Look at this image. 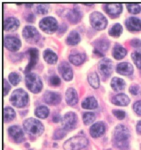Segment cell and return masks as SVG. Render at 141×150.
I'll list each match as a JSON object with an SVG mask.
<instances>
[{
  "label": "cell",
  "mask_w": 141,
  "mask_h": 150,
  "mask_svg": "<svg viewBox=\"0 0 141 150\" xmlns=\"http://www.w3.org/2000/svg\"><path fill=\"white\" fill-rule=\"evenodd\" d=\"M130 136V132L125 125H118L114 128L113 134V143L114 146L119 150H128Z\"/></svg>",
  "instance_id": "obj_1"
},
{
  "label": "cell",
  "mask_w": 141,
  "mask_h": 150,
  "mask_svg": "<svg viewBox=\"0 0 141 150\" xmlns=\"http://www.w3.org/2000/svg\"><path fill=\"white\" fill-rule=\"evenodd\" d=\"M23 126L26 132L34 137L40 136L44 131V126L41 122L32 117L25 120Z\"/></svg>",
  "instance_id": "obj_2"
},
{
  "label": "cell",
  "mask_w": 141,
  "mask_h": 150,
  "mask_svg": "<svg viewBox=\"0 0 141 150\" xmlns=\"http://www.w3.org/2000/svg\"><path fill=\"white\" fill-rule=\"evenodd\" d=\"M10 101L11 104L16 108H21L25 107L28 103V94L23 89H17L11 93Z\"/></svg>",
  "instance_id": "obj_3"
},
{
  "label": "cell",
  "mask_w": 141,
  "mask_h": 150,
  "mask_svg": "<svg viewBox=\"0 0 141 150\" xmlns=\"http://www.w3.org/2000/svg\"><path fill=\"white\" fill-rule=\"evenodd\" d=\"M88 144V140L84 136H75L71 138L64 143L65 150H80L84 148Z\"/></svg>",
  "instance_id": "obj_4"
},
{
  "label": "cell",
  "mask_w": 141,
  "mask_h": 150,
  "mask_svg": "<svg viewBox=\"0 0 141 150\" xmlns=\"http://www.w3.org/2000/svg\"><path fill=\"white\" fill-rule=\"evenodd\" d=\"M25 83L28 89L34 93L40 92L43 88L41 78L38 74L34 73H30L26 75Z\"/></svg>",
  "instance_id": "obj_5"
},
{
  "label": "cell",
  "mask_w": 141,
  "mask_h": 150,
  "mask_svg": "<svg viewBox=\"0 0 141 150\" xmlns=\"http://www.w3.org/2000/svg\"><path fill=\"white\" fill-rule=\"evenodd\" d=\"M92 26L97 30L105 29L108 24V20L103 13L99 11H93L90 16Z\"/></svg>",
  "instance_id": "obj_6"
},
{
  "label": "cell",
  "mask_w": 141,
  "mask_h": 150,
  "mask_svg": "<svg viewBox=\"0 0 141 150\" xmlns=\"http://www.w3.org/2000/svg\"><path fill=\"white\" fill-rule=\"evenodd\" d=\"M39 26L42 30L48 33H53L58 29L57 20L53 16H46L42 18Z\"/></svg>",
  "instance_id": "obj_7"
},
{
  "label": "cell",
  "mask_w": 141,
  "mask_h": 150,
  "mask_svg": "<svg viewBox=\"0 0 141 150\" xmlns=\"http://www.w3.org/2000/svg\"><path fill=\"white\" fill-rule=\"evenodd\" d=\"M61 122L62 128L66 131H70L76 127L78 123V117L74 112H68L62 118Z\"/></svg>",
  "instance_id": "obj_8"
},
{
  "label": "cell",
  "mask_w": 141,
  "mask_h": 150,
  "mask_svg": "<svg viewBox=\"0 0 141 150\" xmlns=\"http://www.w3.org/2000/svg\"><path fill=\"white\" fill-rule=\"evenodd\" d=\"M23 36L29 43H35L38 41L41 34L36 27L32 25H26L22 31Z\"/></svg>",
  "instance_id": "obj_9"
},
{
  "label": "cell",
  "mask_w": 141,
  "mask_h": 150,
  "mask_svg": "<svg viewBox=\"0 0 141 150\" xmlns=\"http://www.w3.org/2000/svg\"><path fill=\"white\" fill-rule=\"evenodd\" d=\"M98 69L100 74L103 76L105 77L110 76L114 70L113 61L109 58H104L101 59L98 64Z\"/></svg>",
  "instance_id": "obj_10"
},
{
  "label": "cell",
  "mask_w": 141,
  "mask_h": 150,
  "mask_svg": "<svg viewBox=\"0 0 141 150\" xmlns=\"http://www.w3.org/2000/svg\"><path fill=\"white\" fill-rule=\"evenodd\" d=\"M5 47L11 51H18L21 46V42L19 39L12 35H7L4 39Z\"/></svg>",
  "instance_id": "obj_11"
},
{
  "label": "cell",
  "mask_w": 141,
  "mask_h": 150,
  "mask_svg": "<svg viewBox=\"0 0 141 150\" xmlns=\"http://www.w3.org/2000/svg\"><path fill=\"white\" fill-rule=\"evenodd\" d=\"M8 135L14 142L19 143L24 139V134L22 128L18 125L10 126L8 129Z\"/></svg>",
  "instance_id": "obj_12"
},
{
  "label": "cell",
  "mask_w": 141,
  "mask_h": 150,
  "mask_svg": "<svg viewBox=\"0 0 141 150\" xmlns=\"http://www.w3.org/2000/svg\"><path fill=\"white\" fill-rule=\"evenodd\" d=\"M58 71L62 77L66 81L72 80L73 77V70L68 62H62L58 67Z\"/></svg>",
  "instance_id": "obj_13"
},
{
  "label": "cell",
  "mask_w": 141,
  "mask_h": 150,
  "mask_svg": "<svg viewBox=\"0 0 141 150\" xmlns=\"http://www.w3.org/2000/svg\"><path fill=\"white\" fill-rule=\"evenodd\" d=\"M29 56V61L25 69V72H29L32 70L38 62L39 56L38 50L36 48H30L28 51Z\"/></svg>",
  "instance_id": "obj_14"
},
{
  "label": "cell",
  "mask_w": 141,
  "mask_h": 150,
  "mask_svg": "<svg viewBox=\"0 0 141 150\" xmlns=\"http://www.w3.org/2000/svg\"><path fill=\"white\" fill-rule=\"evenodd\" d=\"M44 100L46 104L49 105H57L61 101V96L59 93L47 91L44 93Z\"/></svg>",
  "instance_id": "obj_15"
},
{
  "label": "cell",
  "mask_w": 141,
  "mask_h": 150,
  "mask_svg": "<svg viewBox=\"0 0 141 150\" xmlns=\"http://www.w3.org/2000/svg\"><path fill=\"white\" fill-rule=\"evenodd\" d=\"M105 131V125L101 121L92 125L90 128V134L93 138H98L102 135Z\"/></svg>",
  "instance_id": "obj_16"
},
{
  "label": "cell",
  "mask_w": 141,
  "mask_h": 150,
  "mask_svg": "<svg viewBox=\"0 0 141 150\" xmlns=\"http://www.w3.org/2000/svg\"><path fill=\"white\" fill-rule=\"evenodd\" d=\"M20 25V21L18 18L13 16L8 18L3 21L4 29L5 30L14 31Z\"/></svg>",
  "instance_id": "obj_17"
},
{
  "label": "cell",
  "mask_w": 141,
  "mask_h": 150,
  "mask_svg": "<svg viewBox=\"0 0 141 150\" xmlns=\"http://www.w3.org/2000/svg\"><path fill=\"white\" fill-rule=\"evenodd\" d=\"M65 100L70 105H74L78 103L79 101L78 95L76 90L73 88H69L65 93Z\"/></svg>",
  "instance_id": "obj_18"
},
{
  "label": "cell",
  "mask_w": 141,
  "mask_h": 150,
  "mask_svg": "<svg viewBox=\"0 0 141 150\" xmlns=\"http://www.w3.org/2000/svg\"><path fill=\"white\" fill-rule=\"evenodd\" d=\"M122 5L121 3H107L105 4L106 11L112 16H117L122 12Z\"/></svg>",
  "instance_id": "obj_19"
},
{
  "label": "cell",
  "mask_w": 141,
  "mask_h": 150,
  "mask_svg": "<svg viewBox=\"0 0 141 150\" xmlns=\"http://www.w3.org/2000/svg\"><path fill=\"white\" fill-rule=\"evenodd\" d=\"M116 71L123 75H130L134 72V67L132 64L127 62L119 63L116 66Z\"/></svg>",
  "instance_id": "obj_20"
},
{
  "label": "cell",
  "mask_w": 141,
  "mask_h": 150,
  "mask_svg": "<svg viewBox=\"0 0 141 150\" xmlns=\"http://www.w3.org/2000/svg\"><path fill=\"white\" fill-rule=\"evenodd\" d=\"M125 25L129 30L139 31L141 29V20L139 18L131 16L125 21Z\"/></svg>",
  "instance_id": "obj_21"
},
{
  "label": "cell",
  "mask_w": 141,
  "mask_h": 150,
  "mask_svg": "<svg viewBox=\"0 0 141 150\" xmlns=\"http://www.w3.org/2000/svg\"><path fill=\"white\" fill-rule=\"evenodd\" d=\"M113 104L119 106H126L130 102V100L127 95L121 93L114 96L112 99Z\"/></svg>",
  "instance_id": "obj_22"
},
{
  "label": "cell",
  "mask_w": 141,
  "mask_h": 150,
  "mask_svg": "<svg viewBox=\"0 0 141 150\" xmlns=\"http://www.w3.org/2000/svg\"><path fill=\"white\" fill-rule=\"evenodd\" d=\"M82 16V14L79 8H74L69 11L67 13V17L71 23L74 24H76L79 22Z\"/></svg>",
  "instance_id": "obj_23"
},
{
  "label": "cell",
  "mask_w": 141,
  "mask_h": 150,
  "mask_svg": "<svg viewBox=\"0 0 141 150\" xmlns=\"http://www.w3.org/2000/svg\"><path fill=\"white\" fill-rule=\"evenodd\" d=\"M111 86L114 91L119 92L124 89L126 83L122 78L115 77L111 80Z\"/></svg>",
  "instance_id": "obj_24"
},
{
  "label": "cell",
  "mask_w": 141,
  "mask_h": 150,
  "mask_svg": "<svg viewBox=\"0 0 141 150\" xmlns=\"http://www.w3.org/2000/svg\"><path fill=\"white\" fill-rule=\"evenodd\" d=\"M43 57L46 62L49 64H55L58 60V57L56 54L49 49L44 50L43 53Z\"/></svg>",
  "instance_id": "obj_25"
},
{
  "label": "cell",
  "mask_w": 141,
  "mask_h": 150,
  "mask_svg": "<svg viewBox=\"0 0 141 150\" xmlns=\"http://www.w3.org/2000/svg\"><path fill=\"white\" fill-rule=\"evenodd\" d=\"M86 55L82 53H75L70 54L69 57L70 62L72 64L79 66L83 64L86 59Z\"/></svg>",
  "instance_id": "obj_26"
},
{
  "label": "cell",
  "mask_w": 141,
  "mask_h": 150,
  "mask_svg": "<svg viewBox=\"0 0 141 150\" xmlns=\"http://www.w3.org/2000/svg\"><path fill=\"white\" fill-rule=\"evenodd\" d=\"M81 106L83 109L92 110L97 108L98 102L96 99L93 97H89L84 99L81 103Z\"/></svg>",
  "instance_id": "obj_27"
},
{
  "label": "cell",
  "mask_w": 141,
  "mask_h": 150,
  "mask_svg": "<svg viewBox=\"0 0 141 150\" xmlns=\"http://www.w3.org/2000/svg\"><path fill=\"white\" fill-rule=\"evenodd\" d=\"M127 54V50L121 45H116L113 48L112 54L116 59H122Z\"/></svg>",
  "instance_id": "obj_28"
},
{
  "label": "cell",
  "mask_w": 141,
  "mask_h": 150,
  "mask_svg": "<svg viewBox=\"0 0 141 150\" xmlns=\"http://www.w3.org/2000/svg\"><path fill=\"white\" fill-rule=\"evenodd\" d=\"M16 113L11 107H7L4 108L3 110V121L5 122H8L13 120L15 117Z\"/></svg>",
  "instance_id": "obj_29"
},
{
  "label": "cell",
  "mask_w": 141,
  "mask_h": 150,
  "mask_svg": "<svg viewBox=\"0 0 141 150\" xmlns=\"http://www.w3.org/2000/svg\"><path fill=\"white\" fill-rule=\"evenodd\" d=\"M81 40V36L79 32L73 30L70 32L67 38V43L71 45H76Z\"/></svg>",
  "instance_id": "obj_30"
},
{
  "label": "cell",
  "mask_w": 141,
  "mask_h": 150,
  "mask_svg": "<svg viewBox=\"0 0 141 150\" xmlns=\"http://www.w3.org/2000/svg\"><path fill=\"white\" fill-rule=\"evenodd\" d=\"M95 50H96L100 53H102V51H106L109 49V42L105 39H99L95 42ZM103 54V53H102Z\"/></svg>",
  "instance_id": "obj_31"
},
{
  "label": "cell",
  "mask_w": 141,
  "mask_h": 150,
  "mask_svg": "<svg viewBox=\"0 0 141 150\" xmlns=\"http://www.w3.org/2000/svg\"><path fill=\"white\" fill-rule=\"evenodd\" d=\"M88 80L89 83L93 88L95 89L99 87L100 79L98 74L96 72H92L88 75Z\"/></svg>",
  "instance_id": "obj_32"
},
{
  "label": "cell",
  "mask_w": 141,
  "mask_h": 150,
  "mask_svg": "<svg viewBox=\"0 0 141 150\" xmlns=\"http://www.w3.org/2000/svg\"><path fill=\"white\" fill-rule=\"evenodd\" d=\"M49 114V109H48V107L44 105L38 107L35 110L36 115L39 118L41 119H44L48 117Z\"/></svg>",
  "instance_id": "obj_33"
},
{
  "label": "cell",
  "mask_w": 141,
  "mask_h": 150,
  "mask_svg": "<svg viewBox=\"0 0 141 150\" xmlns=\"http://www.w3.org/2000/svg\"><path fill=\"white\" fill-rule=\"evenodd\" d=\"M123 27L119 23H116L113 25L109 31V34L113 37H119L122 34Z\"/></svg>",
  "instance_id": "obj_34"
},
{
  "label": "cell",
  "mask_w": 141,
  "mask_h": 150,
  "mask_svg": "<svg viewBox=\"0 0 141 150\" xmlns=\"http://www.w3.org/2000/svg\"><path fill=\"white\" fill-rule=\"evenodd\" d=\"M96 119L95 113L92 112H86L83 115V121L86 125H88L93 123Z\"/></svg>",
  "instance_id": "obj_35"
},
{
  "label": "cell",
  "mask_w": 141,
  "mask_h": 150,
  "mask_svg": "<svg viewBox=\"0 0 141 150\" xmlns=\"http://www.w3.org/2000/svg\"><path fill=\"white\" fill-rule=\"evenodd\" d=\"M8 79L12 84L16 86L20 81V75L17 72H11L8 75Z\"/></svg>",
  "instance_id": "obj_36"
},
{
  "label": "cell",
  "mask_w": 141,
  "mask_h": 150,
  "mask_svg": "<svg viewBox=\"0 0 141 150\" xmlns=\"http://www.w3.org/2000/svg\"><path fill=\"white\" fill-rule=\"evenodd\" d=\"M49 6L48 4L41 3L39 4L36 6V13L39 14H46L48 13L49 10Z\"/></svg>",
  "instance_id": "obj_37"
},
{
  "label": "cell",
  "mask_w": 141,
  "mask_h": 150,
  "mask_svg": "<svg viewBox=\"0 0 141 150\" xmlns=\"http://www.w3.org/2000/svg\"><path fill=\"white\" fill-rule=\"evenodd\" d=\"M126 6L128 11L132 13H138L141 11V6L137 3L127 4Z\"/></svg>",
  "instance_id": "obj_38"
},
{
  "label": "cell",
  "mask_w": 141,
  "mask_h": 150,
  "mask_svg": "<svg viewBox=\"0 0 141 150\" xmlns=\"http://www.w3.org/2000/svg\"><path fill=\"white\" fill-rule=\"evenodd\" d=\"M66 130L63 128H59L56 130L53 134V139L54 140H61L63 139L65 136L66 135Z\"/></svg>",
  "instance_id": "obj_39"
},
{
  "label": "cell",
  "mask_w": 141,
  "mask_h": 150,
  "mask_svg": "<svg viewBox=\"0 0 141 150\" xmlns=\"http://www.w3.org/2000/svg\"><path fill=\"white\" fill-rule=\"evenodd\" d=\"M132 59L133 61L136 65L137 67L140 69L141 68V53L138 52H135L132 53Z\"/></svg>",
  "instance_id": "obj_40"
},
{
  "label": "cell",
  "mask_w": 141,
  "mask_h": 150,
  "mask_svg": "<svg viewBox=\"0 0 141 150\" xmlns=\"http://www.w3.org/2000/svg\"><path fill=\"white\" fill-rule=\"evenodd\" d=\"M49 82L51 85L54 86H58L60 84L61 80L57 75H53L49 77Z\"/></svg>",
  "instance_id": "obj_41"
},
{
  "label": "cell",
  "mask_w": 141,
  "mask_h": 150,
  "mask_svg": "<svg viewBox=\"0 0 141 150\" xmlns=\"http://www.w3.org/2000/svg\"><path fill=\"white\" fill-rule=\"evenodd\" d=\"M11 89V86L10 84L8 83V81L4 78L3 80V93L4 96H6L10 92Z\"/></svg>",
  "instance_id": "obj_42"
},
{
  "label": "cell",
  "mask_w": 141,
  "mask_h": 150,
  "mask_svg": "<svg viewBox=\"0 0 141 150\" xmlns=\"http://www.w3.org/2000/svg\"><path fill=\"white\" fill-rule=\"evenodd\" d=\"M113 113L114 115L118 119V120H123L125 118L126 116V113L123 110H113Z\"/></svg>",
  "instance_id": "obj_43"
},
{
  "label": "cell",
  "mask_w": 141,
  "mask_h": 150,
  "mask_svg": "<svg viewBox=\"0 0 141 150\" xmlns=\"http://www.w3.org/2000/svg\"><path fill=\"white\" fill-rule=\"evenodd\" d=\"M133 109L137 114L141 115V101H137L133 105Z\"/></svg>",
  "instance_id": "obj_44"
},
{
  "label": "cell",
  "mask_w": 141,
  "mask_h": 150,
  "mask_svg": "<svg viewBox=\"0 0 141 150\" xmlns=\"http://www.w3.org/2000/svg\"><path fill=\"white\" fill-rule=\"evenodd\" d=\"M129 92L132 94L134 95H137L139 92V88L136 85H134L129 88Z\"/></svg>",
  "instance_id": "obj_45"
},
{
  "label": "cell",
  "mask_w": 141,
  "mask_h": 150,
  "mask_svg": "<svg viewBox=\"0 0 141 150\" xmlns=\"http://www.w3.org/2000/svg\"><path fill=\"white\" fill-rule=\"evenodd\" d=\"M131 45L134 48H138L141 46V41L140 39H135L131 41Z\"/></svg>",
  "instance_id": "obj_46"
},
{
  "label": "cell",
  "mask_w": 141,
  "mask_h": 150,
  "mask_svg": "<svg viewBox=\"0 0 141 150\" xmlns=\"http://www.w3.org/2000/svg\"><path fill=\"white\" fill-rule=\"evenodd\" d=\"M62 118L59 114L56 113L55 115H53V120L55 123H58L59 122L61 121Z\"/></svg>",
  "instance_id": "obj_47"
},
{
  "label": "cell",
  "mask_w": 141,
  "mask_h": 150,
  "mask_svg": "<svg viewBox=\"0 0 141 150\" xmlns=\"http://www.w3.org/2000/svg\"><path fill=\"white\" fill-rule=\"evenodd\" d=\"M35 18L34 15H33V13H30L28 16L27 18V21L29 22H33L34 21H35Z\"/></svg>",
  "instance_id": "obj_48"
},
{
  "label": "cell",
  "mask_w": 141,
  "mask_h": 150,
  "mask_svg": "<svg viewBox=\"0 0 141 150\" xmlns=\"http://www.w3.org/2000/svg\"><path fill=\"white\" fill-rule=\"evenodd\" d=\"M67 29V26L64 23H62L61 25L59 27V31L60 32H65L66 30Z\"/></svg>",
  "instance_id": "obj_49"
},
{
  "label": "cell",
  "mask_w": 141,
  "mask_h": 150,
  "mask_svg": "<svg viewBox=\"0 0 141 150\" xmlns=\"http://www.w3.org/2000/svg\"><path fill=\"white\" fill-rule=\"evenodd\" d=\"M137 131L139 134H141V121H139V122L137 125L136 127Z\"/></svg>",
  "instance_id": "obj_50"
},
{
  "label": "cell",
  "mask_w": 141,
  "mask_h": 150,
  "mask_svg": "<svg viewBox=\"0 0 141 150\" xmlns=\"http://www.w3.org/2000/svg\"><path fill=\"white\" fill-rule=\"evenodd\" d=\"M26 6H28V7H30L33 5V4L32 3H26L25 4Z\"/></svg>",
  "instance_id": "obj_51"
},
{
  "label": "cell",
  "mask_w": 141,
  "mask_h": 150,
  "mask_svg": "<svg viewBox=\"0 0 141 150\" xmlns=\"http://www.w3.org/2000/svg\"><path fill=\"white\" fill-rule=\"evenodd\" d=\"M25 147H26V148H29V147H30V145H29V143H26V144H25Z\"/></svg>",
  "instance_id": "obj_52"
},
{
  "label": "cell",
  "mask_w": 141,
  "mask_h": 150,
  "mask_svg": "<svg viewBox=\"0 0 141 150\" xmlns=\"http://www.w3.org/2000/svg\"></svg>",
  "instance_id": "obj_53"
}]
</instances>
